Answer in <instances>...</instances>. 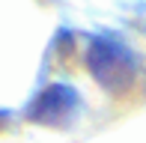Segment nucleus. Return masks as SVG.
<instances>
[{"label": "nucleus", "instance_id": "f257e3e1", "mask_svg": "<svg viewBox=\"0 0 146 143\" xmlns=\"http://www.w3.org/2000/svg\"><path fill=\"white\" fill-rule=\"evenodd\" d=\"M90 75L102 83L108 93H125L137 77V60L122 42L110 36H96L87 48Z\"/></svg>", "mask_w": 146, "mask_h": 143}, {"label": "nucleus", "instance_id": "f03ea898", "mask_svg": "<svg viewBox=\"0 0 146 143\" xmlns=\"http://www.w3.org/2000/svg\"><path fill=\"white\" fill-rule=\"evenodd\" d=\"M78 93L66 83H51L45 87L36 99L30 101L27 107V119L39 122V125H48V128H63L75 119L78 113Z\"/></svg>", "mask_w": 146, "mask_h": 143}]
</instances>
